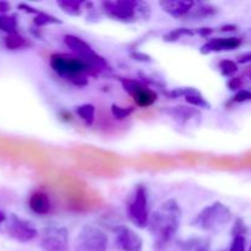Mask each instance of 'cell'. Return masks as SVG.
I'll use <instances>...</instances> for the list:
<instances>
[{
  "label": "cell",
  "instance_id": "1",
  "mask_svg": "<svg viewBox=\"0 0 251 251\" xmlns=\"http://www.w3.org/2000/svg\"><path fill=\"white\" fill-rule=\"evenodd\" d=\"M51 69L61 77L66 78L75 86H86L88 83L86 74H92L87 64L77 56L66 54H53L49 59Z\"/></svg>",
  "mask_w": 251,
  "mask_h": 251
},
{
  "label": "cell",
  "instance_id": "2",
  "mask_svg": "<svg viewBox=\"0 0 251 251\" xmlns=\"http://www.w3.org/2000/svg\"><path fill=\"white\" fill-rule=\"evenodd\" d=\"M102 7L109 17L120 21H132L137 17H149L150 6L146 2L135 0L103 1Z\"/></svg>",
  "mask_w": 251,
  "mask_h": 251
},
{
  "label": "cell",
  "instance_id": "3",
  "mask_svg": "<svg viewBox=\"0 0 251 251\" xmlns=\"http://www.w3.org/2000/svg\"><path fill=\"white\" fill-rule=\"evenodd\" d=\"M232 218V212L226 205L215 202L203 208L196 218L194 225L202 230H217L227 225Z\"/></svg>",
  "mask_w": 251,
  "mask_h": 251
},
{
  "label": "cell",
  "instance_id": "4",
  "mask_svg": "<svg viewBox=\"0 0 251 251\" xmlns=\"http://www.w3.org/2000/svg\"><path fill=\"white\" fill-rule=\"evenodd\" d=\"M108 237L96 226H83L76 239V251H107Z\"/></svg>",
  "mask_w": 251,
  "mask_h": 251
},
{
  "label": "cell",
  "instance_id": "5",
  "mask_svg": "<svg viewBox=\"0 0 251 251\" xmlns=\"http://www.w3.org/2000/svg\"><path fill=\"white\" fill-rule=\"evenodd\" d=\"M179 216L180 215L167 212L164 210H162L161 212L154 213L151 222H150L151 230L154 234L158 235L162 242H168L178 229Z\"/></svg>",
  "mask_w": 251,
  "mask_h": 251
},
{
  "label": "cell",
  "instance_id": "6",
  "mask_svg": "<svg viewBox=\"0 0 251 251\" xmlns=\"http://www.w3.org/2000/svg\"><path fill=\"white\" fill-rule=\"evenodd\" d=\"M129 216L131 222L139 228H146L150 225L149 199L145 186L140 185L136 189L134 200L129 205Z\"/></svg>",
  "mask_w": 251,
  "mask_h": 251
},
{
  "label": "cell",
  "instance_id": "7",
  "mask_svg": "<svg viewBox=\"0 0 251 251\" xmlns=\"http://www.w3.org/2000/svg\"><path fill=\"white\" fill-rule=\"evenodd\" d=\"M44 251H69V233L65 228H49L41 240Z\"/></svg>",
  "mask_w": 251,
  "mask_h": 251
},
{
  "label": "cell",
  "instance_id": "8",
  "mask_svg": "<svg viewBox=\"0 0 251 251\" xmlns=\"http://www.w3.org/2000/svg\"><path fill=\"white\" fill-rule=\"evenodd\" d=\"M7 233L11 235V238H14L15 240L20 243L31 242L38 235V232L31 222L22 220V218L17 217L16 215L11 216L10 225L7 227Z\"/></svg>",
  "mask_w": 251,
  "mask_h": 251
},
{
  "label": "cell",
  "instance_id": "9",
  "mask_svg": "<svg viewBox=\"0 0 251 251\" xmlns=\"http://www.w3.org/2000/svg\"><path fill=\"white\" fill-rule=\"evenodd\" d=\"M115 244L122 251H142L144 242L141 237L131 228L126 226H119L115 229Z\"/></svg>",
  "mask_w": 251,
  "mask_h": 251
},
{
  "label": "cell",
  "instance_id": "10",
  "mask_svg": "<svg viewBox=\"0 0 251 251\" xmlns=\"http://www.w3.org/2000/svg\"><path fill=\"white\" fill-rule=\"evenodd\" d=\"M242 41L237 37H227V38H212L201 47V53L208 54L212 51H228L239 48Z\"/></svg>",
  "mask_w": 251,
  "mask_h": 251
},
{
  "label": "cell",
  "instance_id": "11",
  "mask_svg": "<svg viewBox=\"0 0 251 251\" xmlns=\"http://www.w3.org/2000/svg\"><path fill=\"white\" fill-rule=\"evenodd\" d=\"M64 43L66 44L68 48H70L71 50L76 54L77 58H80L81 60L83 61L90 59L91 56L96 53L92 49V47H91L87 42L81 39L80 37L74 36V34H65V36H64Z\"/></svg>",
  "mask_w": 251,
  "mask_h": 251
},
{
  "label": "cell",
  "instance_id": "12",
  "mask_svg": "<svg viewBox=\"0 0 251 251\" xmlns=\"http://www.w3.org/2000/svg\"><path fill=\"white\" fill-rule=\"evenodd\" d=\"M159 5L164 12L171 15L174 19H179V17L190 14V11L195 6V2L190 0H171V1H161Z\"/></svg>",
  "mask_w": 251,
  "mask_h": 251
},
{
  "label": "cell",
  "instance_id": "13",
  "mask_svg": "<svg viewBox=\"0 0 251 251\" xmlns=\"http://www.w3.org/2000/svg\"><path fill=\"white\" fill-rule=\"evenodd\" d=\"M28 206L31 208L32 212L39 216L48 215L51 211V202L49 199L48 194L44 191H36L29 196Z\"/></svg>",
  "mask_w": 251,
  "mask_h": 251
},
{
  "label": "cell",
  "instance_id": "14",
  "mask_svg": "<svg viewBox=\"0 0 251 251\" xmlns=\"http://www.w3.org/2000/svg\"><path fill=\"white\" fill-rule=\"evenodd\" d=\"M132 98H134L135 103H136L139 107L145 108L153 104V103L158 100V95H157L153 90L145 87V86L142 85L141 88L132 96Z\"/></svg>",
  "mask_w": 251,
  "mask_h": 251
},
{
  "label": "cell",
  "instance_id": "15",
  "mask_svg": "<svg viewBox=\"0 0 251 251\" xmlns=\"http://www.w3.org/2000/svg\"><path fill=\"white\" fill-rule=\"evenodd\" d=\"M75 112L87 125H92L93 122H95V105L87 104V103L86 104H81L78 107H76Z\"/></svg>",
  "mask_w": 251,
  "mask_h": 251
},
{
  "label": "cell",
  "instance_id": "16",
  "mask_svg": "<svg viewBox=\"0 0 251 251\" xmlns=\"http://www.w3.org/2000/svg\"><path fill=\"white\" fill-rule=\"evenodd\" d=\"M4 44L9 50H16V49L26 47L27 42L25 37H22L21 34L16 32V33L7 34L4 39Z\"/></svg>",
  "mask_w": 251,
  "mask_h": 251
},
{
  "label": "cell",
  "instance_id": "17",
  "mask_svg": "<svg viewBox=\"0 0 251 251\" xmlns=\"http://www.w3.org/2000/svg\"><path fill=\"white\" fill-rule=\"evenodd\" d=\"M0 31L6 32L7 34L16 33L17 21L14 16H7L5 14H0Z\"/></svg>",
  "mask_w": 251,
  "mask_h": 251
},
{
  "label": "cell",
  "instance_id": "18",
  "mask_svg": "<svg viewBox=\"0 0 251 251\" xmlns=\"http://www.w3.org/2000/svg\"><path fill=\"white\" fill-rule=\"evenodd\" d=\"M217 12V9L212 5H208V4H201L199 5L198 7L193 9L190 11V15L193 17H198V19H203V17H208V16H212Z\"/></svg>",
  "mask_w": 251,
  "mask_h": 251
},
{
  "label": "cell",
  "instance_id": "19",
  "mask_svg": "<svg viewBox=\"0 0 251 251\" xmlns=\"http://www.w3.org/2000/svg\"><path fill=\"white\" fill-rule=\"evenodd\" d=\"M58 5L64 12L71 15V16H80L81 15V2L63 0V1H58Z\"/></svg>",
  "mask_w": 251,
  "mask_h": 251
},
{
  "label": "cell",
  "instance_id": "20",
  "mask_svg": "<svg viewBox=\"0 0 251 251\" xmlns=\"http://www.w3.org/2000/svg\"><path fill=\"white\" fill-rule=\"evenodd\" d=\"M218 68L223 76H233L238 71V64L230 59H223L218 63Z\"/></svg>",
  "mask_w": 251,
  "mask_h": 251
},
{
  "label": "cell",
  "instance_id": "21",
  "mask_svg": "<svg viewBox=\"0 0 251 251\" xmlns=\"http://www.w3.org/2000/svg\"><path fill=\"white\" fill-rule=\"evenodd\" d=\"M33 22L34 25L38 27H43V26H47V25H53V24H61L60 20L51 16V15L46 14V12H38L37 16L34 17Z\"/></svg>",
  "mask_w": 251,
  "mask_h": 251
},
{
  "label": "cell",
  "instance_id": "22",
  "mask_svg": "<svg viewBox=\"0 0 251 251\" xmlns=\"http://www.w3.org/2000/svg\"><path fill=\"white\" fill-rule=\"evenodd\" d=\"M110 110H112L113 117L117 118V119H119V120H123V119H125V118L130 117V114L134 112V108H131V107H127V108L126 107H120V105L113 104L112 108H110Z\"/></svg>",
  "mask_w": 251,
  "mask_h": 251
},
{
  "label": "cell",
  "instance_id": "23",
  "mask_svg": "<svg viewBox=\"0 0 251 251\" xmlns=\"http://www.w3.org/2000/svg\"><path fill=\"white\" fill-rule=\"evenodd\" d=\"M122 85L125 92H127L132 97V96L141 88L142 83L136 80H132V78H124V80L122 81Z\"/></svg>",
  "mask_w": 251,
  "mask_h": 251
},
{
  "label": "cell",
  "instance_id": "24",
  "mask_svg": "<svg viewBox=\"0 0 251 251\" xmlns=\"http://www.w3.org/2000/svg\"><path fill=\"white\" fill-rule=\"evenodd\" d=\"M191 36V34H194L193 31H190L189 28H176V29H173V31L169 32L168 34H166L164 36V41H168V42H176L178 41L180 37L183 36Z\"/></svg>",
  "mask_w": 251,
  "mask_h": 251
},
{
  "label": "cell",
  "instance_id": "25",
  "mask_svg": "<svg viewBox=\"0 0 251 251\" xmlns=\"http://www.w3.org/2000/svg\"><path fill=\"white\" fill-rule=\"evenodd\" d=\"M245 248H247V239L244 235H238L233 238L229 251H245Z\"/></svg>",
  "mask_w": 251,
  "mask_h": 251
},
{
  "label": "cell",
  "instance_id": "26",
  "mask_svg": "<svg viewBox=\"0 0 251 251\" xmlns=\"http://www.w3.org/2000/svg\"><path fill=\"white\" fill-rule=\"evenodd\" d=\"M233 100L237 103H244L251 100V91L249 90H239L233 97Z\"/></svg>",
  "mask_w": 251,
  "mask_h": 251
},
{
  "label": "cell",
  "instance_id": "27",
  "mask_svg": "<svg viewBox=\"0 0 251 251\" xmlns=\"http://www.w3.org/2000/svg\"><path fill=\"white\" fill-rule=\"evenodd\" d=\"M247 226L245 223L243 222V220L238 218L237 222H235L234 228H233V237H238V235H244L245 237V233H247Z\"/></svg>",
  "mask_w": 251,
  "mask_h": 251
},
{
  "label": "cell",
  "instance_id": "28",
  "mask_svg": "<svg viewBox=\"0 0 251 251\" xmlns=\"http://www.w3.org/2000/svg\"><path fill=\"white\" fill-rule=\"evenodd\" d=\"M243 82H242V77H233L228 81V88L230 91H237L242 87Z\"/></svg>",
  "mask_w": 251,
  "mask_h": 251
},
{
  "label": "cell",
  "instance_id": "29",
  "mask_svg": "<svg viewBox=\"0 0 251 251\" xmlns=\"http://www.w3.org/2000/svg\"><path fill=\"white\" fill-rule=\"evenodd\" d=\"M130 56H131V58H134L135 60H139V61H150L151 60V58H150L149 55L139 53V51H134V53L130 54Z\"/></svg>",
  "mask_w": 251,
  "mask_h": 251
},
{
  "label": "cell",
  "instance_id": "30",
  "mask_svg": "<svg viewBox=\"0 0 251 251\" xmlns=\"http://www.w3.org/2000/svg\"><path fill=\"white\" fill-rule=\"evenodd\" d=\"M251 61V51H247V53L242 54L237 58V63L239 64H248Z\"/></svg>",
  "mask_w": 251,
  "mask_h": 251
},
{
  "label": "cell",
  "instance_id": "31",
  "mask_svg": "<svg viewBox=\"0 0 251 251\" xmlns=\"http://www.w3.org/2000/svg\"><path fill=\"white\" fill-rule=\"evenodd\" d=\"M19 7H20V9H24V11L29 12V14H38V12H39L38 10L33 9V7H31V6H28L27 4H20Z\"/></svg>",
  "mask_w": 251,
  "mask_h": 251
},
{
  "label": "cell",
  "instance_id": "32",
  "mask_svg": "<svg viewBox=\"0 0 251 251\" xmlns=\"http://www.w3.org/2000/svg\"><path fill=\"white\" fill-rule=\"evenodd\" d=\"M10 4L6 1H0V14H4V12H7L10 10Z\"/></svg>",
  "mask_w": 251,
  "mask_h": 251
},
{
  "label": "cell",
  "instance_id": "33",
  "mask_svg": "<svg viewBox=\"0 0 251 251\" xmlns=\"http://www.w3.org/2000/svg\"><path fill=\"white\" fill-rule=\"evenodd\" d=\"M235 29H237V26H234V25H226V26L221 27L220 31L229 32V31H235Z\"/></svg>",
  "mask_w": 251,
  "mask_h": 251
},
{
  "label": "cell",
  "instance_id": "34",
  "mask_svg": "<svg viewBox=\"0 0 251 251\" xmlns=\"http://www.w3.org/2000/svg\"><path fill=\"white\" fill-rule=\"evenodd\" d=\"M212 32H213L212 28H201V29H199V33H200L202 37L208 36V34H211Z\"/></svg>",
  "mask_w": 251,
  "mask_h": 251
},
{
  "label": "cell",
  "instance_id": "35",
  "mask_svg": "<svg viewBox=\"0 0 251 251\" xmlns=\"http://www.w3.org/2000/svg\"><path fill=\"white\" fill-rule=\"evenodd\" d=\"M5 221H6V215H5L2 211H0V225H1V223H4Z\"/></svg>",
  "mask_w": 251,
  "mask_h": 251
},
{
  "label": "cell",
  "instance_id": "36",
  "mask_svg": "<svg viewBox=\"0 0 251 251\" xmlns=\"http://www.w3.org/2000/svg\"><path fill=\"white\" fill-rule=\"evenodd\" d=\"M249 251H251V247H250V250Z\"/></svg>",
  "mask_w": 251,
  "mask_h": 251
}]
</instances>
